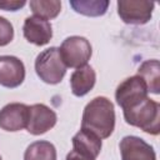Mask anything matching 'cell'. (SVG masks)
<instances>
[{
    "instance_id": "1",
    "label": "cell",
    "mask_w": 160,
    "mask_h": 160,
    "mask_svg": "<svg viewBox=\"0 0 160 160\" xmlns=\"http://www.w3.org/2000/svg\"><path fill=\"white\" fill-rule=\"evenodd\" d=\"M115 128V110L112 102L105 96L92 99L84 109L81 129L88 130L100 139L109 138Z\"/></svg>"
},
{
    "instance_id": "2",
    "label": "cell",
    "mask_w": 160,
    "mask_h": 160,
    "mask_svg": "<svg viewBox=\"0 0 160 160\" xmlns=\"http://www.w3.org/2000/svg\"><path fill=\"white\" fill-rule=\"evenodd\" d=\"M124 118L128 124L148 134L158 135L160 132V105L152 99L145 98L140 102L124 109Z\"/></svg>"
},
{
    "instance_id": "3",
    "label": "cell",
    "mask_w": 160,
    "mask_h": 160,
    "mask_svg": "<svg viewBox=\"0 0 160 160\" xmlns=\"http://www.w3.org/2000/svg\"><path fill=\"white\" fill-rule=\"evenodd\" d=\"M35 71L44 82L59 84L66 74V65L60 56L59 49L52 46L41 51L35 60Z\"/></svg>"
},
{
    "instance_id": "4",
    "label": "cell",
    "mask_w": 160,
    "mask_h": 160,
    "mask_svg": "<svg viewBox=\"0 0 160 160\" xmlns=\"http://www.w3.org/2000/svg\"><path fill=\"white\" fill-rule=\"evenodd\" d=\"M60 56L66 68H82L91 58V45L82 36L66 38L60 49Z\"/></svg>"
},
{
    "instance_id": "5",
    "label": "cell",
    "mask_w": 160,
    "mask_h": 160,
    "mask_svg": "<svg viewBox=\"0 0 160 160\" xmlns=\"http://www.w3.org/2000/svg\"><path fill=\"white\" fill-rule=\"evenodd\" d=\"M155 4L145 0H121L118 1V14L125 24L142 25L152 15Z\"/></svg>"
},
{
    "instance_id": "6",
    "label": "cell",
    "mask_w": 160,
    "mask_h": 160,
    "mask_svg": "<svg viewBox=\"0 0 160 160\" xmlns=\"http://www.w3.org/2000/svg\"><path fill=\"white\" fill-rule=\"evenodd\" d=\"M145 98H148V88L144 80L138 75L125 79L119 84L115 91L116 102L122 110L140 102Z\"/></svg>"
},
{
    "instance_id": "7",
    "label": "cell",
    "mask_w": 160,
    "mask_h": 160,
    "mask_svg": "<svg viewBox=\"0 0 160 160\" xmlns=\"http://www.w3.org/2000/svg\"><path fill=\"white\" fill-rule=\"evenodd\" d=\"M56 114L44 104H34L29 106L26 130L32 135H41L55 126Z\"/></svg>"
},
{
    "instance_id": "8",
    "label": "cell",
    "mask_w": 160,
    "mask_h": 160,
    "mask_svg": "<svg viewBox=\"0 0 160 160\" xmlns=\"http://www.w3.org/2000/svg\"><path fill=\"white\" fill-rule=\"evenodd\" d=\"M29 106L21 102H11L0 110V128L5 131H19L26 128Z\"/></svg>"
},
{
    "instance_id": "9",
    "label": "cell",
    "mask_w": 160,
    "mask_h": 160,
    "mask_svg": "<svg viewBox=\"0 0 160 160\" xmlns=\"http://www.w3.org/2000/svg\"><path fill=\"white\" fill-rule=\"evenodd\" d=\"M25 79V66L16 56H0V85L5 88H18Z\"/></svg>"
},
{
    "instance_id": "10",
    "label": "cell",
    "mask_w": 160,
    "mask_h": 160,
    "mask_svg": "<svg viewBox=\"0 0 160 160\" xmlns=\"http://www.w3.org/2000/svg\"><path fill=\"white\" fill-rule=\"evenodd\" d=\"M121 160H156L151 145L138 136H125L120 141Z\"/></svg>"
},
{
    "instance_id": "11",
    "label": "cell",
    "mask_w": 160,
    "mask_h": 160,
    "mask_svg": "<svg viewBox=\"0 0 160 160\" xmlns=\"http://www.w3.org/2000/svg\"><path fill=\"white\" fill-rule=\"evenodd\" d=\"M22 32L25 39L38 46L48 44L52 38L51 25L48 20H44L38 16H29L24 21Z\"/></svg>"
},
{
    "instance_id": "12",
    "label": "cell",
    "mask_w": 160,
    "mask_h": 160,
    "mask_svg": "<svg viewBox=\"0 0 160 160\" xmlns=\"http://www.w3.org/2000/svg\"><path fill=\"white\" fill-rule=\"evenodd\" d=\"M96 74L94 69L89 65L76 69L70 78L71 91L75 96H84L86 95L95 85Z\"/></svg>"
},
{
    "instance_id": "13",
    "label": "cell",
    "mask_w": 160,
    "mask_h": 160,
    "mask_svg": "<svg viewBox=\"0 0 160 160\" xmlns=\"http://www.w3.org/2000/svg\"><path fill=\"white\" fill-rule=\"evenodd\" d=\"M72 149L96 159L101 150V140L95 134L81 129L72 138Z\"/></svg>"
},
{
    "instance_id": "14",
    "label": "cell",
    "mask_w": 160,
    "mask_h": 160,
    "mask_svg": "<svg viewBox=\"0 0 160 160\" xmlns=\"http://www.w3.org/2000/svg\"><path fill=\"white\" fill-rule=\"evenodd\" d=\"M138 76H140L146 88L148 91L152 94L160 92V64L159 60H146L144 61L139 69H138Z\"/></svg>"
},
{
    "instance_id": "15",
    "label": "cell",
    "mask_w": 160,
    "mask_h": 160,
    "mask_svg": "<svg viewBox=\"0 0 160 160\" xmlns=\"http://www.w3.org/2000/svg\"><path fill=\"white\" fill-rule=\"evenodd\" d=\"M24 160H56V149L49 141H35L25 150Z\"/></svg>"
},
{
    "instance_id": "16",
    "label": "cell",
    "mask_w": 160,
    "mask_h": 160,
    "mask_svg": "<svg viewBox=\"0 0 160 160\" xmlns=\"http://www.w3.org/2000/svg\"><path fill=\"white\" fill-rule=\"evenodd\" d=\"M71 8L86 16H101L106 12L109 1L108 0H71Z\"/></svg>"
},
{
    "instance_id": "17",
    "label": "cell",
    "mask_w": 160,
    "mask_h": 160,
    "mask_svg": "<svg viewBox=\"0 0 160 160\" xmlns=\"http://www.w3.org/2000/svg\"><path fill=\"white\" fill-rule=\"evenodd\" d=\"M29 5L34 12V16L44 20L56 18L61 10V2L58 0H32L29 2Z\"/></svg>"
},
{
    "instance_id": "18",
    "label": "cell",
    "mask_w": 160,
    "mask_h": 160,
    "mask_svg": "<svg viewBox=\"0 0 160 160\" xmlns=\"http://www.w3.org/2000/svg\"><path fill=\"white\" fill-rule=\"evenodd\" d=\"M14 38V29L9 20L0 16V46L8 45Z\"/></svg>"
},
{
    "instance_id": "19",
    "label": "cell",
    "mask_w": 160,
    "mask_h": 160,
    "mask_svg": "<svg viewBox=\"0 0 160 160\" xmlns=\"http://www.w3.org/2000/svg\"><path fill=\"white\" fill-rule=\"evenodd\" d=\"M26 2L24 0H0V9L8 10V11H16L20 8H22Z\"/></svg>"
},
{
    "instance_id": "20",
    "label": "cell",
    "mask_w": 160,
    "mask_h": 160,
    "mask_svg": "<svg viewBox=\"0 0 160 160\" xmlns=\"http://www.w3.org/2000/svg\"><path fill=\"white\" fill-rule=\"evenodd\" d=\"M66 160H95L92 159L91 156L84 154V152H80L75 149H72L68 155H66Z\"/></svg>"
},
{
    "instance_id": "21",
    "label": "cell",
    "mask_w": 160,
    "mask_h": 160,
    "mask_svg": "<svg viewBox=\"0 0 160 160\" xmlns=\"http://www.w3.org/2000/svg\"><path fill=\"white\" fill-rule=\"evenodd\" d=\"M0 160H1V156H0Z\"/></svg>"
}]
</instances>
